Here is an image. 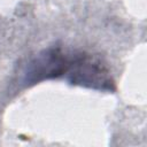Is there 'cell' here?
<instances>
[{
    "label": "cell",
    "mask_w": 147,
    "mask_h": 147,
    "mask_svg": "<svg viewBox=\"0 0 147 147\" xmlns=\"http://www.w3.org/2000/svg\"><path fill=\"white\" fill-rule=\"evenodd\" d=\"M24 74V82L28 84L65 77L71 84L99 90H114L109 71L99 60L93 59L90 54L69 52L60 47L40 52L29 62Z\"/></svg>",
    "instance_id": "obj_1"
}]
</instances>
